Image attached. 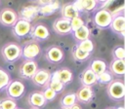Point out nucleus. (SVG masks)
Listing matches in <instances>:
<instances>
[{"mask_svg": "<svg viewBox=\"0 0 125 109\" xmlns=\"http://www.w3.org/2000/svg\"><path fill=\"white\" fill-rule=\"evenodd\" d=\"M61 109H70V108H68V107H62Z\"/></svg>", "mask_w": 125, "mask_h": 109, "instance_id": "nucleus-37", "label": "nucleus"}, {"mask_svg": "<svg viewBox=\"0 0 125 109\" xmlns=\"http://www.w3.org/2000/svg\"><path fill=\"white\" fill-rule=\"evenodd\" d=\"M62 18H64L66 19H72L73 18L79 17V14L74 10L72 3H66L62 7Z\"/></svg>", "mask_w": 125, "mask_h": 109, "instance_id": "nucleus-22", "label": "nucleus"}, {"mask_svg": "<svg viewBox=\"0 0 125 109\" xmlns=\"http://www.w3.org/2000/svg\"><path fill=\"white\" fill-rule=\"evenodd\" d=\"M2 56L8 62H15L21 56V47L14 42L8 43L3 46L1 50Z\"/></svg>", "mask_w": 125, "mask_h": 109, "instance_id": "nucleus-1", "label": "nucleus"}, {"mask_svg": "<svg viewBox=\"0 0 125 109\" xmlns=\"http://www.w3.org/2000/svg\"><path fill=\"white\" fill-rule=\"evenodd\" d=\"M17 102L11 98H4L0 100V109H16Z\"/></svg>", "mask_w": 125, "mask_h": 109, "instance_id": "nucleus-30", "label": "nucleus"}, {"mask_svg": "<svg viewBox=\"0 0 125 109\" xmlns=\"http://www.w3.org/2000/svg\"><path fill=\"white\" fill-rule=\"evenodd\" d=\"M47 87L50 88V89H52L56 93L57 92H61L64 89V85L58 80L55 72L51 74V77H50V80H49V82L47 84Z\"/></svg>", "mask_w": 125, "mask_h": 109, "instance_id": "nucleus-24", "label": "nucleus"}, {"mask_svg": "<svg viewBox=\"0 0 125 109\" xmlns=\"http://www.w3.org/2000/svg\"><path fill=\"white\" fill-rule=\"evenodd\" d=\"M41 52L40 46L36 41H29L21 47V56L26 60H33Z\"/></svg>", "mask_w": 125, "mask_h": 109, "instance_id": "nucleus-4", "label": "nucleus"}, {"mask_svg": "<svg viewBox=\"0 0 125 109\" xmlns=\"http://www.w3.org/2000/svg\"><path fill=\"white\" fill-rule=\"evenodd\" d=\"M113 16L111 15V12L108 10L102 8L98 10L94 15V22L95 24L100 28H106L110 25Z\"/></svg>", "mask_w": 125, "mask_h": 109, "instance_id": "nucleus-3", "label": "nucleus"}, {"mask_svg": "<svg viewBox=\"0 0 125 109\" xmlns=\"http://www.w3.org/2000/svg\"><path fill=\"white\" fill-rule=\"evenodd\" d=\"M113 55H114V59H120V60H124L125 58V50L123 48V46H118L115 47L113 52H112Z\"/></svg>", "mask_w": 125, "mask_h": 109, "instance_id": "nucleus-33", "label": "nucleus"}, {"mask_svg": "<svg viewBox=\"0 0 125 109\" xmlns=\"http://www.w3.org/2000/svg\"><path fill=\"white\" fill-rule=\"evenodd\" d=\"M46 58L52 63L61 62L63 59V52L57 46H51L46 51Z\"/></svg>", "mask_w": 125, "mask_h": 109, "instance_id": "nucleus-13", "label": "nucleus"}, {"mask_svg": "<svg viewBox=\"0 0 125 109\" xmlns=\"http://www.w3.org/2000/svg\"><path fill=\"white\" fill-rule=\"evenodd\" d=\"M38 11H39V6H36V5L24 6L20 11V16H21L20 18L31 22V20H33L37 17Z\"/></svg>", "mask_w": 125, "mask_h": 109, "instance_id": "nucleus-11", "label": "nucleus"}, {"mask_svg": "<svg viewBox=\"0 0 125 109\" xmlns=\"http://www.w3.org/2000/svg\"><path fill=\"white\" fill-rule=\"evenodd\" d=\"M109 72L116 76H123L125 74V60L113 59L109 64Z\"/></svg>", "mask_w": 125, "mask_h": 109, "instance_id": "nucleus-19", "label": "nucleus"}, {"mask_svg": "<svg viewBox=\"0 0 125 109\" xmlns=\"http://www.w3.org/2000/svg\"><path fill=\"white\" fill-rule=\"evenodd\" d=\"M16 109H21V108H16Z\"/></svg>", "mask_w": 125, "mask_h": 109, "instance_id": "nucleus-39", "label": "nucleus"}, {"mask_svg": "<svg viewBox=\"0 0 125 109\" xmlns=\"http://www.w3.org/2000/svg\"><path fill=\"white\" fill-rule=\"evenodd\" d=\"M11 81L12 80H11L10 74L5 69L0 67V91H2L3 89L7 88V86L10 84Z\"/></svg>", "mask_w": 125, "mask_h": 109, "instance_id": "nucleus-26", "label": "nucleus"}, {"mask_svg": "<svg viewBox=\"0 0 125 109\" xmlns=\"http://www.w3.org/2000/svg\"><path fill=\"white\" fill-rule=\"evenodd\" d=\"M89 68H90L97 76H99L100 74H102L103 72H104V71L107 70V65H106V63H105L104 60H102V59H94V60L91 62Z\"/></svg>", "mask_w": 125, "mask_h": 109, "instance_id": "nucleus-21", "label": "nucleus"}, {"mask_svg": "<svg viewBox=\"0 0 125 109\" xmlns=\"http://www.w3.org/2000/svg\"><path fill=\"white\" fill-rule=\"evenodd\" d=\"M107 94L108 96L116 101L122 100L125 95V86L124 83L121 79L117 80H112L108 85H107Z\"/></svg>", "mask_w": 125, "mask_h": 109, "instance_id": "nucleus-2", "label": "nucleus"}, {"mask_svg": "<svg viewBox=\"0 0 125 109\" xmlns=\"http://www.w3.org/2000/svg\"><path fill=\"white\" fill-rule=\"evenodd\" d=\"M60 7H61L60 2H58V1H50L46 5L39 6L38 14H40L42 16H50L53 13H55L56 11H58L60 9Z\"/></svg>", "mask_w": 125, "mask_h": 109, "instance_id": "nucleus-18", "label": "nucleus"}, {"mask_svg": "<svg viewBox=\"0 0 125 109\" xmlns=\"http://www.w3.org/2000/svg\"><path fill=\"white\" fill-rule=\"evenodd\" d=\"M75 95H76V101H78L80 103H88L92 99V97L94 95V91L91 87L82 86L75 92Z\"/></svg>", "mask_w": 125, "mask_h": 109, "instance_id": "nucleus-15", "label": "nucleus"}, {"mask_svg": "<svg viewBox=\"0 0 125 109\" xmlns=\"http://www.w3.org/2000/svg\"><path fill=\"white\" fill-rule=\"evenodd\" d=\"M83 25H85L84 20L80 18V17H76L73 18L72 19H70V27H71V31H74L80 27H82Z\"/></svg>", "mask_w": 125, "mask_h": 109, "instance_id": "nucleus-32", "label": "nucleus"}, {"mask_svg": "<svg viewBox=\"0 0 125 109\" xmlns=\"http://www.w3.org/2000/svg\"><path fill=\"white\" fill-rule=\"evenodd\" d=\"M76 46L81 51L86 52V53H89V54H91L94 51V43L90 39H86V40L80 41V42H78V44Z\"/></svg>", "mask_w": 125, "mask_h": 109, "instance_id": "nucleus-27", "label": "nucleus"}, {"mask_svg": "<svg viewBox=\"0 0 125 109\" xmlns=\"http://www.w3.org/2000/svg\"><path fill=\"white\" fill-rule=\"evenodd\" d=\"M18 19H19L18 14L12 9L6 8L0 12V22H1V24L5 25V26L13 27Z\"/></svg>", "mask_w": 125, "mask_h": 109, "instance_id": "nucleus-8", "label": "nucleus"}, {"mask_svg": "<svg viewBox=\"0 0 125 109\" xmlns=\"http://www.w3.org/2000/svg\"><path fill=\"white\" fill-rule=\"evenodd\" d=\"M112 80H113L112 74L109 71H107V70L103 72L102 74H100L98 76V82H100L102 84H109Z\"/></svg>", "mask_w": 125, "mask_h": 109, "instance_id": "nucleus-31", "label": "nucleus"}, {"mask_svg": "<svg viewBox=\"0 0 125 109\" xmlns=\"http://www.w3.org/2000/svg\"><path fill=\"white\" fill-rule=\"evenodd\" d=\"M55 74H56L58 80L60 82H62L64 86L66 84H69L72 81V78H73L72 71L68 68H61V69L55 71Z\"/></svg>", "mask_w": 125, "mask_h": 109, "instance_id": "nucleus-20", "label": "nucleus"}, {"mask_svg": "<svg viewBox=\"0 0 125 109\" xmlns=\"http://www.w3.org/2000/svg\"><path fill=\"white\" fill-rule=\"evenodd\" d=\"M24 90H25V88H24L23 83L19 80L11 81L10 84L6 88V91H7L9 98L14 99V100L21 97V95L24 92Z\"/></svg>", "mask_w": 125, "mask_h": 109, "instance_id": "nucleus-5", "label": "nucleus"}, {"mask_svg": "<svg viewBox=\"0 0 125 109\" xmlns=\"http://www.w3.org/2000/svg\"><path fill=\"white\" fill-rule=\"evenodd\" d=\"M83 12H91L95 10L98 6V1L95 0H81Z\"/></svg>", "mask_w": 125, "mask_h": 109, "instance_id": "nucleus-29", "label": "nucleus"}, {"mask_svg": "<svg viewBox=\"0 0 125 109\" xmlns=\"http://www.w3.org/2000/svg\"><path fill=\"white\" fill-rule=\"evenodd\" d=\"M114 109H124L123 106H118V107H114Z\"/></svg>", "mask_w": 125, "mask_h": 109, "instance_id": "nucleus-36", "label": "nucleus"}, {"mask_svg": "<svg viewBox=\"0 0 125 109\" xmlns=\"http://www.w3.org/2000/svg\"><path fill=\"white\" fill-rule=\"evenodd\" d=\"M51 77V73L49 71H47L46 69H37V71L35 72V74L32 77V82L39 87H45L47 86L49 80Z\"/></svg>", "mask_w": 125, "mask_h": 109, "instance_id": "nucleus-12", "label": "nucleus"}, {"mask_svg": "<svg viewBox=\"0 0 125 109\" xmlns=\"http://www.w3.org/2000/svg\"><path fill=\"white\" fill-rule=\"evenodd\" d=\"M112 16L113 18H112L109 27L113 32L117 34H121L123 37L124 32H125V17L123 14H117V15H112Z\"/></svg>", "mask_w": 125, "mask_h": 109, "instance_id": "nucleus-9", "label": "nucleus"}, {"mask_svg": "<svg viewBox=\"0 0 125 109\" xmlns=\"http://www.w3.org/2000/svg\"><path fill=\"white\" fill-rule=\"evenodd\" d=\"M53 29L55 30V32L61 35H66L72 32L70 27V20L64 18H60L56 19L53 23Z\"/></svg>", "mask_w": 125, "mask_h": 109, "instance_id": "nucleus-10", "label": "nucleus"}, {"mask_svg": "<svg viewBox=\"0 0 125 109\" xmlns=\"http://www.w3.org/2000/svg\"><path fill=\"white\" fill-rule=\"evenodd\" d=\"M31 27H32L31 22L26 21L21 18H19L13 26V33L15 36H17L19 38H22L30 33Z\"/></svg>", "mask_w": 125, "mask_h": 109, "instance_id": "nucleus-7", "label": "nucleus"}, {"mask_svg": "<svg viewBox=\"0 0 125 109\" xmlns=\"http://www.w3.org/2000/svg\"><path fill=\"white\" fill-rule=\"evenodd\" d=\"M72 54H73L74 59H76V60H78V61H83V60H86V59L90 56L91 54L86 53V52H83V51H81L77 46H75V48L73 49Z\"/></svg>", "mask_w": 125, "mask_h": 109, "instance_id": "nucleus-28", "label": "nucleus"}, {"mask_svg": "<svg viewBox=\"0 0 125 109\" xmlns=\"http://www.w3.org/2000/svg\"><path fill=\"white\" fill-rule=\"evenodd\" d=\"M73 38L75 40H77L78 42L80 41H83V40H86V39H89V36H90V30L88 28V26L86 25H83L82 27L74 30L71 32Z\"/></svg>", "mask_w": 125, "mask_h": 109, "instance_id": "nucleus-23", "label": "nucleus"}, {"mask_svg": "<svg viewBox=\"0 0 125 109\" xmlns=\"http://www.w3.org/2000/svg\"><path fill=\"white\" fill-rule=\"evenodd\" d=\"M80 81L82 83V86L92 87L98 82V76L88 67L82 72L80 76Z\"/></svg>", "mask_w": 125, "mask_h": 109, "instance_id": "nucleus-16", "label": "nucleus"}, {"mask_svg": "<svg viewBox=\"0 0 125 109\" xmlns=\"http://www.w3.org/2000/svg\"><path fill=\"white\" fill-rule=\"evenodd\" d=\"M30 34L32 36L33 39L35 40H39V41H42V40H46L47 38H49L50 36V32H49V29L44 25V24H36L34 26L31 27V30H30Z\"/></svg>", "mask_w": 125, "mask_h": 109, "instance_id": "nucleus-14", "label": "nucleus"}, {"mask_svg": "<svg viewBox=\"0 0 125 109\" xmlns=\"http://www.w3.org/2000/svg\"><path fill=\"white\" fill-rule=\"evenodd\" d=\"M38 66L34 60H24L20 66V76L23 79H32Z\"/></svg>", "mask_w": 125, "mask_h": 109, "instance_id": "nucleus-6", "label": "nucleus"}, {"mask_svg": "<svg viewBox=\"0 0 125 109\" xmlns=\"http://www.w3.org/2000/svg\"><path fill=\"white\" fill-rule=\"evenodd\" d=\"M28 103L35 109H39L45 106L47 101L45 100L42 92L39 91H34L28 96Z\"/></svg>", "mask_w": 125, "mask_h": 109, "instance_id": "nucleus-17", "label": "nucleus"}, {"mask_svg": "<svg viewBox=\"0 0 125 109\" xmlns=\"http://www.w3.org/2000/svg\"><path fill=\"white\" fill-rule=\"evenodd\" d=\"M70 109H81V107H80V105H78L77 103H75L74 105H72L71 107H69Z\"/></svg>", "mask_w": 125, "mask_h": 109, "instance_id": "nucleus-35", "label": "nucleus"}, {"mask_svg": "<svg viewBox=\"0 0 125 109\" xmlns=\"http://www.w3.org/2000/svg\"><path fill=\"white\" fill-rule=\"evenodd\" d=\"M32 109H35V108H32Z\"/></svg>", "mask_w": 125, "mask_h": 109, "instance_id": "nucleus-40", "label": "nucleus"}, {"mask_svg": "<svg viewBox=\"0 0 125 109\" xmlns=\"http://www.w3.org/2000/svg\"><path fill=\"white\" fill-rule=\"evenodd\" d=\"M106 109H114V107H110V108H106Z\"/></svg>", "mask_w": 125, "mask_h": 109, "instance_id": "nucleus-38", "label": "nucleus"}, {"mask_svg": "<svg viewBox=\"0 0 125 109\" xmlns=\"http://www.w3.org/2000/svg\"><path fill=\"white\" fill-rule=\"evenodd\" d=\"M76 103V95L75 92H70L65 94L62 99H61V105L62 107H71Z\"/></svg>", "mask_w": 125, "mask_h": 109, "instance_id": "nucleus-25", "label": "nucleus"}, {"mask_svg": "<svg viewBox=\"0 0 125 109\" xmlns=\"http://www.w3.org/2000/svg\"><path fill=\"white\" fill-rule=\"evenodd\" d=\"M42 94H43V96H44V98H45V100H46L47 102L54 100L55 97H56V95H57V93H56L52 89H50V88H48V87H46V88L44 89V91H42Z\"/></svg>", "mask_w": 125, "mask_h": 109, "instance_id": "nucleus-34", "label": "nucleus"}]
</instances>
